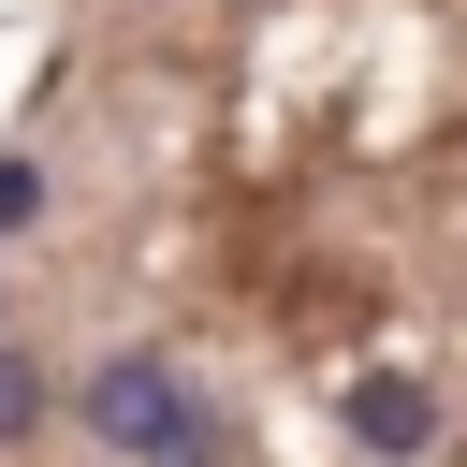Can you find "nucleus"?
<instances>
[{"instance_id":"1","label":"nucleus","mask_w":467,"mask_h":467,"mask_svg":"<svg viewBox=\"0 0 467 467\" xmlns=\"http://www.w3.org/2000/svg\"><path fill=\"white\" fill-rule=\"evenodd\" d=\"M73 409H88V438H117L131 467H204V452H219V423H204V394H190V379H175L161 350H102Z\"/></svg>"},{"instance_id":"2","label":"nucleus","mask_w":467,"mask_h":467,"mask_svg":"<svg viewBox=\"0 0 467 467\" xmlns=\"http://www.w3.org/2000/svg\"><path fill=\"white\" fill-rule=\"evenodd\" d=\"M350 438H365V452H423V438H438V394H423V379H350Z\"/></svg>"},{"instance_id":"3","label":"nucleus","mask_w":467,"mask_h":467,"mask_svg":"<svg viewBox=\"0 0 467 467\" xmlns=\"http://www.w3.org/2000/svg\"><path fill=\"white\" fill-rule=\"evenodd\" d=\"M44 423H58V365H44V350H15V336H0V452H29V438H44Z\"/></svg>"},{"instance_id":"4","label":"nucleus","mask_w":467,"mask_h":467,"mask_svg":"<svg viewBox=\"0 0 467 467\" xmlns=\"http://www.w3.org/2000/svg\"><path fill=\"white\" fill-rule=\"evenodd\" d=\"M44 219V161H0V234H29Z\"/></svg>"}]
</instances>
